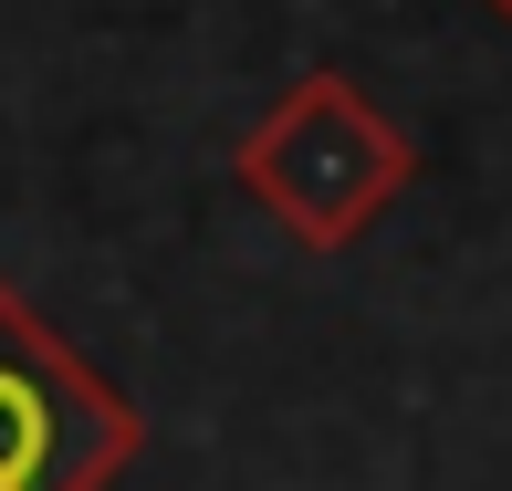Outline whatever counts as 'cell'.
Segmentation results:
<instances>
[{"instance_id":"3","label":"cell","mask_w":512,"mask_h":491,"mask_svg":"<svg viewBox=\"0 0 512 491\" xmlns=\"http://www.w3.org/2000/svg\"><path fill=\"white\" fill-rule=\"evenodd\" d=\"M481 11H492V21H512V0H481Z\"/></svg>"},{"instance_id":"1","label":"cell","mask_w":512,"mask_h":491,"mask_svg":"<svg viewBox=\"0 0 512 491\" xmlns=\"http://www.w3.org/2000/svg\"><path fill=\"white\" fill-rule=\"evenodd\" d=\"M230 178H241V199L262 209V220L283 230L293 251L335 262V251H356L366 230H377L387 209L408 199L418 147H408V126H398L377 95H366L356 74L314 63V74L283 84V105H272L262 126L241 136Z\"/></svg>"},{"instance_id":"2","label":"cell","mask_w":512,"mask_h":491,"mask_svg":"<svg viewBox=\"0 0 512 491\" xmlns=\"http://www.w3.org/2000/svg\"><path fill=\"white\" fill-rule=\"evenodd\" d=\"M147 460V408L74 356L53 314L0 272V491H115Z\"/></svg>"}]
</instances>
